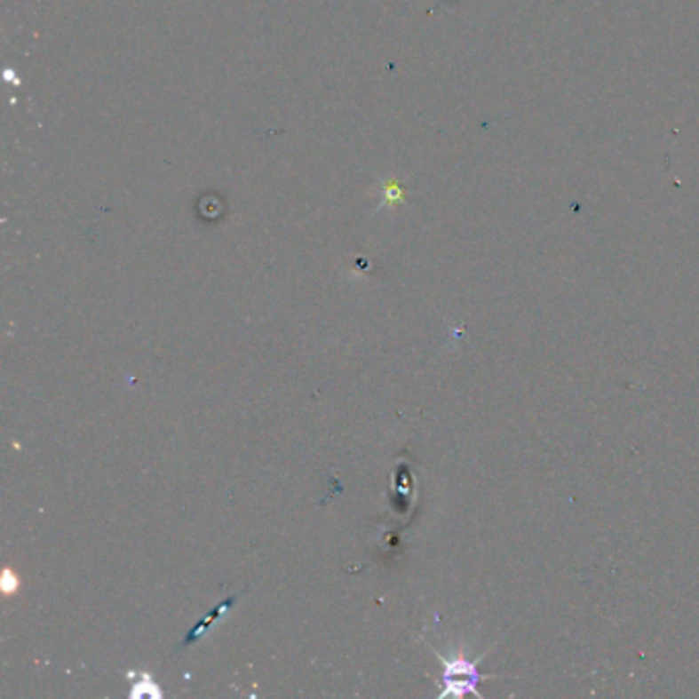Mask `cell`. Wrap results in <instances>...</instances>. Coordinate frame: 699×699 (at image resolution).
Listing matches in <instances>:
<instances>
[{
  "label": "cell",
  "mask_w": 699,
  "mask_h": 699,
  "mask_svg": "<svg viewBox=\"0 0 699 699\" xmlns=\"http://www.w3.org/2000/svg\"><path fill=\"white\" fill-rule=\"evenodd\" d=\"M433 655L441 661V667H443V675H441L443 689L441 694H439V697H449V695L464 697L472 694L478 699H482L478 685H481V681H484V679L498 677V675H484V672H481V669H478V664H481L484 655L478 656L476 661H468L464 655L445 658L439 655L437 650H433Z\"/></svg>",
  "instance_id": "obj_1"
},
{
  "label": "cell",
  "mask_w": 699,
  "mask_h": 699,
  "mask_svg": "<svg viewBox=\"0 0 699 699\" xmlns=\"http://www.w3.org/2000/svg\"><path fill=\"white\" fill-rule=\"evenodd\" d=\"M19 589V578L12 575L11 570H4L3 575V591L9 595V592H15Z\"/></svg>",
  "instance_id": "obj_4"
},
{
  "label": "cell",
  "mask_w": 699,
  "mask_h": 699,
  "mask_svg": "<svg viewBox=\"0 0 699 699\" xmlns=\"http://www.w3.org/2000/svg\"><path fill=\"white\" fill-rule=\"evenodd\" d=\"M234 601H236V597H232V599H226V601H224L222 605H219V608H216L214 611H211V614H210L208 617H205V619H203V622H202V624H197V625H195V628H193V631H191V636H189V638H187V640H185L183 644H191L193 640H195V638H199V636H202V634H203V631H205V630H208V628H210V625H211V622H218V619H219L218 616H222V614H224V611H226V609H228V608H232V605H234Z\"/></svg>",
  "instance_id": "obj_2"
},
{
  "label": "cell",
  "mask_w": 699,
  "mask_h": 699,
  "mask_svg": "<svg viewBox=\"0 0 699 699\" xmlns=\"http://www.w3.org/2000/svg\"><path fill=\"white\" fill-rule=\"evenodd\" d=\"M130 695L134 697H161V689H158V685L152 681L150 675H142L139 677V681L134 683V687H131Z\"/></svg>",
  "instance_id": "obj_3"
}]
</instances>
